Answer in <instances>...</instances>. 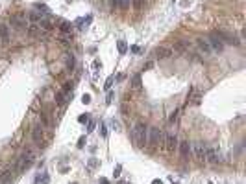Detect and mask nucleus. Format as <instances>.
<instances>
[{
    "label": "nucleus",
    "instance_id": "obj_7",
    "mask_svg": "<svg viewBox=\"0 0 246 184\" xmlns=\"http://www.w3.org/2000/svg\"><path fill=\"white\" fill-rule=\"evenodd\" d=\"M11 26L17 30H24L26 28V15L24 13H15L11 17Z\"/></svg>",
    "mask_w": 246,
    "mask_h": 184
},
{
    "label": "nucleus",
    "instance_id": "obj_14",
    "mask_svg": "<svg viewBox=\"0 0 246 184\" xmlns=\"http://www.w3.org/2000/svg\"><path fill=\"white\" fill-rule=\"evenodd\" d=\"M178 147H180V155H182L183 158H187V156H189V153H191V144H189V142H182V144H178Z\"/></svg>",
    "mask_w": 246,
    "mask_h": 184
},
{
    "label": "nucleus",
    "instance_id": "obj_34",
    "mask_svg": "<svg viewBox=\"0 0 246 184\" xmlns=\"http://www.w3.org/2000/svg\"><path fill=\"white\" fill-rule=\"evenodd\" d=\"M111 101H113V92H111V90H107V98H106V103L109 105Z\"/></svg>",
    "mask_w": 246,
    "mask_h": 184
},
{
    "label": "nucleus",
    "instance_id": "obj_37",
    "mask_svg": "<svg viewBox=\"0 0 246 184\" xmlns=\"http://www.w3.org/2000/svg\"><path fill=\"white\" fill-rule=\"evenodd\" d=\"M81 101H83V103H89V101H91V96H89V94H83V96H81Z\"/></svg>",
    "mask_w": 246,
    "mask_h": 184
},
{
    "label": "nucleus",
    "instance_id": "obj_19",
    "mask_svg": "<svg viewBox=\"0 0 246 184\" xmlns=\"http://www.w3.org/2000/svg\"><path fill=\"white\" fill-rule=\"evenodd\" d=\"M39 28H41L43 31H50V28H52V24H50V22H48V20H44V18H41V20H39Z\"/></svg>",
    "mask_w": 246,
    "mask_h": 184
},
{
    "label": "nucleus",
    "instance_id": "obj_29",
    "mask_svg": "<svg viewBox=\"0 0 246 184\" xmlns=\"http://www.w3.org/2000/svg\"><path fill=\"white\" fill-rule=\"evenodd\" d=\"M89 118H91L89 114H80V116H78V122H80V123H87Z\"/></svg>",
    "mask_w": 246,
    "mask_h": 184
},
{
    "label": "nucleus",
    "instance_id": "obj_2",
    "mask_svg": "<svg viewBox=\"0 0 246 184\" xmlns=\"http://www.w3.org/2000/svg\"><path fill=\"white\" fill-rule=\"evenodd\" d=\"M165 142V133L158 127H148V144L152 147H163Z\"/></svg>",
    "mask_w": 246,
    "mask_h": 184
},
{
    "label": "nucleus",
    "instance_id": "obj_8",
    "mask_svg": "<svg viewBox=\"0 0 246 184\" xmlns=\"http://www.w3.org/2000/svg\"><path fill=\"white\" fill-rule=\"evenodd\" d=\"M13 179H15V171L11 168H6V169L0 171V182L2 184H11Z\"/></svg>",
    "mask_w": 246,
    "mask_h": 184
},
{
    "label": "nucleus",
    "instance_id": "obj_24",
    "mask_svg": "<svg viewBox=\"0 0 246 184\" xmlns=\"http://www.w3.org/2000/svg\"><path fill=\"white\" fill-rule=\"evenodd\" d=\"M131 87L135 88V90H139V88H141V76H135V77H133V81H131Z\"/></svg>",
    "mask_w": 246,
    "mask_h": 184
},
{
    "label": "nucleus",
    "instance_id": "obj_36",
    "mask_svg": "<svg viewBox=\"0 0 246 184\" xmlns=\"http://www.w3.org/2000/svg\"><path fill=\"white\" fill-rule=\"evenodd\" d=\"M87 123H89V125H87V131H89V133H93V131H95V125H96V123H95V122H87Z\"/></svg>",
    "mask_w": 246,
    "mask_h": 184
},
{
    "label": "nucleus",
    "instance_id": "obj_39",
    "mask_svg": "<svg viewBox=\"0 0 246 184\" xmlns=\"http://www.w3.org/2000/svg\"><path fill=\"white\" fill-rule=\"evenodd\" d=\"M178 120V110H174L172 114H170V122H176Z\"/></svg>",
    "mask_w": 246,
    "mask_h": 184
},
{
    "label": "nucleus",
    "instance_id": "obj_26",
    "mask_svg": "<svg viewBox=\"0 0 246 184\" xmlns=\"http://www.w3.org/2000/svg\"><path fill=\"white\" fill-rule=\"evenodd\" d=\"M113 83H115V77H113V76H111V77H107V79H106V85H104V88H106V90H111V87H113Z\"/></svg>",
    "mask_w": 246,
    "mask_h": 184
},
{
    "label": "nucleus",
    "instance_id": "obj_3",
    "mask_svg": "<svg viewBox=\"0 0 246 184\" xmlns=\"http://www.w3.org/2000/svg\"><path fill=\"white\" fill-rule=\"evenodd\" d=\"M165 153H174L178 149V138L176 134L172 133H165V142H163V147H161Z\"/></svg>",
    "mask_w": 246,
    "mask_h": 184
},
{
    "label": "nucleus",
    "instance_id": "obj_6",
    "mask_svg": "<svg viewBox=\"0 0 246 184\" xmlns=\"http://www.w3.org/2000/svg\"><path fill=\"white\" fill-rule=\"evenodd\" d=\"M207 41H209V44H211V50H215V52H222L224 50V41H222L217 33H211L209 37H207Z\"/></svg>",
    "mask_w": 246,
    "mask_h": 184
},
{
    "label": "nucleus",
    "instance_id": "obj_38",
    "mask_svg": "<svg viewBox=\"0 0 246 184\" xmlns=\"http://www.w3.org/2000/svg\"><path fill=\"white\" fill-rule=\"evenodd\" d=\"M85 146V136H80V140H78V147H83Z\"/></svg>",
    "mask_w": 246,
    "mask_h": 184
},
{
    "label": "nucleus",
    "instance_id": "obj_15",
    "mask_svg": "<svg viewBox=\"0 0 246 184\" xmlns=\"http://www.w3.org/2000/svg\"><path fill=\"white\" fill-rule=\"evenodd\" d=\"M9 39V30L6 24H0V42H8Z\"/></svg>",
    "mask_w": 246,
    "mask_h": 184
},
{
    "label": "nucleus",
    "instance_id": "obj_22",
    "mask_svg": "<svg viewBox=\"0 0 246 184\" xmlns=\"http://www.w3.org/2000/svg\"><path fill=\"white\" fill-rule=\"evenodd\" d=\"M56 101H57V105H65V101H67L65 92H57V94H56Z\"/></svg>",
    "mask_w": 246,
    "mask_h": 184
},
{
    "label": "nucleus",
    "instance_id": "obj_40",
    "mask_svg": "<svg viewBox=\"0 0 246 184\" xmlns=\"http://www.w3.org/2000/svg\"><path fill=\"white\" fill-rule=\"evenodd\" d=\"M109 4H111V8H119V0H109Z\"/></svg>",
    "mask_w": 246,
    "mask_h": 184
},
{
    "label": "nucleus",
    "instance_id": "obj_33",
    "mask_svg": "<svg viewBox=\"0 0 246 184\" xmlns=\"http://www.w3.org/2000/svg\"><path fill=\"white\" fill-rule=\"evenodd\" d=\"M98 166V160L96 158H91V160H89V168H91V169H95Z\"/></svg>",
    "mask_w": 246,
    "mask_h": 184
},
{
    "label": "nucleus",
    "instance_id": "obj_18",
    "mask_svg": "<svg viewBox=\"0 0 246 184\" xmlns=\"http://www.w3.org/2000/svg\"><path fill=\"white\" fill-rule=\"evenodd\" d=\"M187 48H189V44H187V42H183V41H178V42L174 44L172 52H180V54H182V52H185Z\"/></svg>",
    "mask_w": 246,
    "mask_h": 184
},
{
    "label": "nucleus",
    "instance_id": "obj_5",
    "mask_svg": "<svg viewBox=\"0 0 246 184\" xmlns=\"http://www.w3.org/2000/svg\"><path fill=\"white\" fill-rule=\"evenodd\" d=\"M204 160L207 164H218L220 162V153L217 147H206V155H204Z\"/></svg>",
    "mask_w": 246,
    "mask_h": 184
},
{
    "label": "nucleus",
    "instance_id": "obj_28",
    "mask_svg": "<svg viewBox=\"0 0 246 184\" xmlns=\"http://www.w3.org/2000/svg\"><path fill=\"white\" fill-rule=\"evenodd\" d=\"M131 4H133V8H135V9H143L144 0H131Z\"/></svg>",
    "mask_w": 246,
    "mask_h": 184
},
{
    "label": "nucleus",
    "instance_id": "obj_46",
    "mask_svg": "<svg viewBox=\"0 0 246 184\" xmlns=\"http://www.w3.org/2000/svg\"><path fill=\"white\" fill-rule=\"evenodd\" d=\"M0 184H2V182H0Z\"/></svg>",
    "mask_w": 246,
    "mask_h": 184
},
{
    "label": "nucleus",
    "instance_id": "obj_23",
    "mask_svg": "<svg viewBox=\"0 0 246 184\" xmlns=\"http://www.w3.org/2000/svg\"><path fill=\"white\" fill-rule=\"evenodd\" d=\"M117 48H119L120 54H126V52H128V44H126L124 41H119V42H117Z\"/></svg>",
    "mask_w": 246,
    "mask_h": 184
},
{
    "label": "nucleus",
    "instance_id": "obj_1",
    "mask_svg": "<svg viewBox=\"0 0 246 184\" xmlns=\"http://www.w3.org/2000/svg\"><path fill=\"white\" fill-rule=\"evenodd\" d=\"M133 138H135V142L139 144V147H144L148 144V125L144 122H139L133 129Z\"/></svg>",
    "mask_w": 246,
    "mask_h": 184
},
{
    "label": "nucleus",
    "instance_id": "obj_20",
    "mask_svg": "<svg viewBox=\"0 0 246 184\" xmlns=\"http://www.w3.org/2000/svg\"><path fill=\"white\" fill-rule=\"evenodd\" d=\"M28 18L35 24V22H39V20L43 18V15H41V13H37V11H32V13H28Z\"/></svg>",
    "mask_w": 246,
    "mask_h": 184
},
{
    "label": "nucleus",
    "instance_id": "obj_30",
    "mask_svg": "<svg viewBox=\"0 0 246 184\" xmlns=\"http://www.w3.org/2000/svg\"><path fill=\"white\" fill-rule=\"evenodd\" d=\"M111 127H113L115 131H122V125H120V123H119V122H117L115 118H113V120H111Z\"/></svg>",
    "mask_w": 246,
    "mask_h": 184
},
{
    "label": "nucleus",
    "instance_id": "obj_11",
    "mask_svg": "<svg viewBox=\"0 0 246 184\" xmlns=\"http://www.w3.org/2000/svg\"><path fill=\"white\" fill-rule=\"evenodd\" d=\"M155 59H168L172 55V48H165V46H161V48H155L154 52Z\"/></svg>",
    "mask_w": 246,
    "mask_h": 184
},
{
    "label": "nucleus",
    "instance_id": "obj_9",
    "mask_svg": "<svg viewBox=\"0 0 246 184\" xmlns=\"http://www.w3.org/2000/svg\"><path fill=\"white\" fill-rule=\"evenodd\" d=\"M196 46H198V50L202 52L204 55H209V54H211V44H209L207 39H202V37H200V39L196 41Z\"/></svg>",
    "mask_w": 246,
    "mask_h": 184
},
{
    "label": "nucleus",
    "instance_id": "obj_21",
    "mask_svg": "<svg viewBox=\"0 0 246 184\" xmlns=\"http://www.w3.org/2000/svg\"><path fill=\"white\" fill-rule=\"evenodd\" d=\"M74 55H65V64H67V68H74Z\"/></svg>",
    "mask_w": 246,
    "mask_h": 184
},
{
    "label": "nucleus",
    "instance_id": "obj_4",
    "mask_svg": "<svg viewBox=\"0 0 246 184\" xmlns=\"http://www.w3.org/2000/svg\"><path fill=\"white\" fill-rule=\"evenodd\" d=\"M202 98H204L202 88L192 87V88L189 90V94H187V103H191V105H200V103H202Z\"/></svg>",
    "mask_w": 246,
    "mask_h": 184
},
{
    "label": "nucleus",
    "instance_id": "obj_35",
    "mask_svg": "<svg viewBox=\"0 0 246 184\" xmlns=\"http://www.w3.org/2000/svg\"><path fill=\"white\" fill-rule=\"evenodd\" d=\"M41 120L44 125H48V116H47V112H41Z\"/></svg>",
    "mask_w": 246,
    "mask_h": 184
},
{
    "label": "nucleus",
    "instance_id": "obj_42",
    "mask_svg": "<svg viewBox=\"0 0 246 184\" xmlns=\"http://www.w3.org/2000/svg\"><path fill=\"white\" fill-rule=\"evenodd\" d=\"M120 169H122L120 166H117V168H115V177H119V175H120Z\"/></svg>",
    "mask_w": 246,
    "mask_h": 184
},
{
    "label": "nucleus",
    "instance_id": "obj_16",
    "mask_svg": "<svg viewBox=\"0 0 246 184\" xmlns=\"http://www.w3.org/2000/svg\"><path fill=\"white\" fill-rule=\"evenodd\" d=\"M59 31L61 33H71L72 31V24H71V22H67V20H61L59 22Z\"/></svg>",
    "mask_w": 246,
    "mask_h": 184
},
{
    "label": "nucleus",
    "instance_id": "obj_27",
    "mask_svg": "<svg viewBox=\"0 0 246 184\" xmlns=\"http://www.w3.org/2000/svg\"><path fill=\"white\" fill-rule=\"evenodd\" d=\"M130 4H131V0H119V8L120 9H128Z\"/></svg>",
    "mask_w": 246,
    "mask_h": 184
},
{
    "label": "nucleus",
    "instance_id": "obj_13",
    "mask_svg": "<svg viewBox=\"0 0 246 184\" xmlns=\"http://www.w3.org/2000/svg\"><path fill=\"white\" fill-rule=\"evenodd\" d=\"M32 164H33L32 160H30V158H26L24 155H22V156L17 160V169H19V171H24V169H28Z\"/></svg>",
    "mask_w": 246,
    "mask_h": 184
},
{
    "label": "nucleus",
    "instance_id": "obj_43",
    "mask_svg": "<svg viewBox=\"0 0 246 184\" xmlns=\"http://www.w3.org/2000/svg\"><path fill=\"white\" fill-rule=\"evenodd\" d=\"M48 182H50V179H48V177H47V175H44V179H43V180H41V184H48Z\"/></svg>",
    "mask_w": 246,
    "mask_h": 184
},
{
    "label": "nucleus",
    "instance_id": "obj_44",
    "mask_svg": "<svg viewBox=\"0 0 246 184\" xmlns=\"http://www.w3.org/2000/svg\"><path fill=\"white\" fill-rule=\"evenodd\" d=\"M100 184H109V182H107L106 179H102V180H100Z\"/></svg>",
    "mask_w": 246,
    "mask_h": 184
},
{
    "label": "nucleus",
    "instance_id": "obj_31",
    "mask_svg": "<svg viewBox=\"0 0 246 184\" xmlns=\"http://www.w3.org/2000/svg\"><path fill=\"white\" fill-rule=\"evenodd\" d=\"M22 155H24L26 158H30L32 160V162H33V160H35V155H33V151H30V149H26L24 153H22Z\"/></svg>",
    "mask_w": 246,
    "mask_h": 184
},
{
    "label": "nucleus",
    "instance_id": "obj_25",
    "mask_svg": "<svg viewBox=\"0 0 246 184\" xmlns=\"http://www.w3.org/2000/svg\"><path fill=\"white\" fill-rule=\"evenodd\" d=\"M72 88H74V83H71V81H67V83L63 85V92H65V94H69V92H72Z\"/></svg>",
    "mask_w": 246,
    "mask_h": 184
},
{
    "label": "nucleus",
    "instance_id": "obj_45",
    "mask_svg": "<svg viewBox=\"0 0 246 184\" xmlns=\"http://www.w3.org/2000/svg\"><path fill=\"white\" fill-rule=\"evenodd\" d=\"M152 184H161V180H152Z\"/></svg>",
    "mask_w": 246,
    "mask_h": 184
},
{
    "label": "nucleus",
    "instance_id": "obj_17",
    "mask_svg": "<svg viewBox=\"0 0 246 184\" xmlns=\"http://www.w3.org/2000/svg\"><path fill=\"white\" fill-rule=\"evenodd\" d=\"M41 33H43V30L39 28V24H32V26L28 28V35H30V37H39Z\"/></svg>",
    "mask_w": 246,
    "mask_h": 184
},
{
    "label": "nucleus",
    "instance_id": "obj_12",
    "mask_svg": "<svg viewBox=\"0 0 246 184\" xmlns=\"http://www.w3.org/2000/svg\"><path fill=\"white\" fill-rule=\"evenodd\" d=\"M192 151H194V156L200 160V162H204V155H206V147H204V144H194L192 146Z\"/></svg>",
    "mask_w": 246,
    "mask_h": 184
},
{
    "label": "nucleus",
    "instance_id": "obj_41",
    "mask_svg": "<svg viewBox=\"0 0 246 184\" xmlns=\"http://www.w3.org/2000/svg\"><path fill=\"white\" fill-rule=\"evenodd\" d=\"M100 66H102V64H100V61H95V63H93V68H95V70H98Z\"/></svg>",
    "mask_w": 246,
    "mask_h": 184
},
{
    "label": "nucleus",
    "instance_id": "obj_10",
    "mask_svg": "<svg viewBox=\"0 0 246 184\" xmlns=\"http://www.w3.org/2000/svg\"><path fill=\"white\" fill-rule=\"evenodd\" d=\"M43 136H44L43 127H41V125H35V127L32 129V138H33V142H35L37 146H41V144H43Z\"/></svg>",
    "mask_w": 246,
    "mask_h": 184
},
{
    "label": "nucleus",
    "instance_id": "obj_32",
    "mask_svg": "<svg viewBox=\"0 0 246 184\" xmlns=\"http://www.w3.org/2000/svg\"><path fill=\"white\" fill-rule=\"evenodd\" d=\"M100 134H102V138H106V136H107V127H106L104 123H100Z\"/></svg>",
    "mask_w": 246,
    "mask_h": 184
}]
</instances>
